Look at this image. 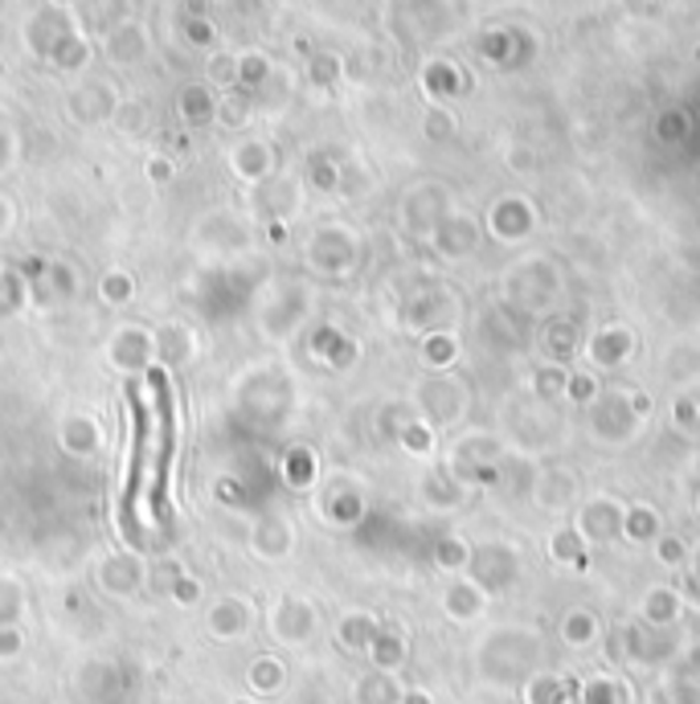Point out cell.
<instances>
[{"label":"cell","mask_w":700,"mask_h":704,"mask_svg":"<svg viewBox=\"0 0 700 704\" xmlns=\"http://www.w3.org/2000/svg\"><path fill=\"white\" fill-rule=\"evenodd\" d=\"M627 405L631 410H635V418H639V422H644V418H651V393H647V389H631L627 393Z\"/></svg>","instance_id":"f546056e"},{"label":"cell","mask_w":700,"mask_h":704,"mask_svg":"<svg viewBox=\"0 0 700 704\" xmlns=\"http://www.w3.org/2000/svg\"><path fill=\"white\" fill-rule=\"evenodd\" d=\"M659 136H664V140H680V136H685V116H680V111H668V116L659 119Z\"/></svg>","instance_id":"4dcf8cb0"},{"label":"cell","mask_w":700,"mask_h":704,"mask_svg":"<svg viewBox=\"0 0 700 704\" xmlns=\"http://www.w3.org/2000/svg\"><path fill=\"white\" fill-rule=\"evenodd\" d=\"M107 58L111 62H140L148 54V33L136 25V21H119L111 33H107Z\"/></svg>","instance_id":"ba28073f"},{"label":"cell","mask_w":700,"mask_h":704,"mask_svg":"<svg viewBox=\"0 0 700 704\" xmlns=\"http://www.w3.org/2000/svg\"><path fill=\"white\" fill-rule=\"evenodd\" d=\"M181 102H185V119H197V123H209V119H214L217 102L205 87H189Z\"/></svg>","instance_id":"ffe728a7"},{"label":"cell","mask_w":700,"mask_h":704,"mask_svg":"<svg viewBox=\"0 0 700 704\" xmlns=\"http://www.w3.org/2000/svg\"><path fill=\"white\" fill-rule=\"evenodd\" d=\"M623 517H627V508H623L618 500H611V496H594V500L582 503V512H578V524H573V529L582 532V541L602 545V541L623 537Z\"/></svg>","instance_id":"7a4b0ae2"},{"label":"cell","mask_w":700,"mask_h":704,"mask_svg":"<svg viewBox=\"0 0 700 704\" xmlns=\"http://www.w3.org/2000/svg\"><path fill=\"white\" fill-rule=\"evenodd\" d=\"M549 553H553V561H561V565H582V561H586V541H582V532L573 529V524H561V529H553V537H549Z\"/></svg>","instance_id":"4fadbf2b"},{"label":"cell","mask_w":700,"mask_h":704,"mask_svg":"<svg viewBox=\"0 0 700 704\" xmlns=\"http://www.w3.org/2000/svg\"><path fill=\"white\" fill-rule=\"evenodd\" d=\"M446 610L451 618H475L480 615V606H484V589L475 586V582H451L443 594Z\"/></svg>","instance_id":"7c38bea8"},{"label":"cell","mask_w":700,"mask_h":704,"mask_svg":"<svg viewBox=\"0 0 700 704\" xmlns=\"http://www.w3.org/2000/svg\"><path fill=\"white\" fill-rule=\"evenodd\" d=\"M566 377H570V369H566V365L545 360L532 381H537V393H541V398H561V393H566Z\"/></svg>","instance_id":"d6986e66"},{"label":"cell","mask_w":700,"mask_h":704,"mask_svg":"<svg viewBox=\"0 0 700 704\" xmlns=\"http://www.w3.org/2000/svg\"><path fill=\"white\" fill-rule=\"evenodd\" d=\"M599 393H602L599 377L586 373V369H570V377H566V398H570V402L594 405L599 402Z\"/></svg>","instance_id":"ac0fdd59"},{"label":"cell","mask_w":700,"mask_h":704,"mask_svg":"<svg viewBox=\"0 0 700 704\" xmlns=\"http://www.w3.org/2000/svg\"><path fill=\"white\" fill-rule=\"evenodd\" d=\"M656 557L664 561V565H685V561H688L685 541H680V537H668V532H664V537L656 541Z\"/></svg>","instance_id":"cb8c5ba5"},{"label":"cell","mask_w":700,"mask_h":704,"mask_svg":"<svg viewBox=\"0 0 700 704\" xmlns=\"http://www.w3.org/2000/svg\"><path fill=\"white\" fill-rule=\"evenodd\" d=\"M644 615L651 618V622H672V618L680 615V589L656 586L644 598Z\"/></svg>","instance_id":"2e32d148"},{"label":"cell","mask_w":700,"mask_h":704,"mask_svg":"<svg viewBox=\"0 0 700 704\" xmlns=\"http://www.w3.org/2000/svg\"><path fill=\"white\" fill-rule=\"evenodd\" d=\"M430 136H434V140H439V136H451V116L430 111Z\"/></svg>","instance_id":"1f68e13d"},{"label":"cell","mask_w":700,"mask_h":704,"mask_svg":"<svg viewBox=\"0 0 700 704\" xmlns=\"http://www.w3.org/2000/svg\"><path fill=\"white\" fill-rule=\"evenodd\" d=\"M271 169V148L267 144H243L234 152V173L246 176V181H262Z\"/></svg>","instance_id":"9a60e30c"},{"label":"cell","mask_w":700,"mask_h":704,"mask_svg":"<svg viewBox=\"0 0 700 704\" xmlns=\"http://www.w3.org/2000/svg\"><path fill=\"white\" fill-rule=\"evenodd\" d=\"M255 553H267V557H283L287 549H291V524L279 517H267L258 524V537H255Z\"/></svg>","instance_id":"5bb4252c"},{"label":"cell","mask_w":700,"mask_h":704,"mask_svg":"<svg viewBox=\"0 0 700 704\" xmlns=\"http://www.w3.org/2000/svg\"><path fill=\"white\" fill-rule=\"evenodd\" d=\"M62 434H78V443L71 446L74 455H90V451H95V426H90L86 418H71V422H66V431H62Z\"/></svg>","instance_id":"603a6c76"},{"label":"cell","mask_w":700,"mask_h":704,"mask_svg":"<svg viewBox=\"0 0 700 704\" xmlns=\"http://www.w3.org/2000/svg\"><path fill=\"white\" fill-rule=\"evenodd\" d=\"M537 488H532V500L549 508V512H566L573 500H578V479L570 472H541L532 479Z\"/></svg>","instance_id":"52a82bcc"},{"label":"cell","mask_w":700,"mask_h":704,"mask_svg":"<svg viewBox=\"0 0 700 704\" xmlns=\"http://www.w3.org/2000/svg\"><path fill=\"white\" fill-rule=\"evenodd\" d=\"M631 353H635V336H631V328H623V324H606V328H599L594 336L586 340V357L594 369H623L631 360Z\"/></svg>","instance_id":"3957f363"},{"label":"cell","mask_w":700,"mask_h":704,"mask_svg":"<svg viewBox=\"0 0 700 704\" xmlns=\"http://www.w3.org/2000/svg\"><path fill=\"white\" fill-rule=\"evenodd\" d=\"M418 402H422L430 422H455L467 410V393L459 389V381H427Z\"/></svg>","instance_id":"277c9868"},{"label":"cell","mask_w":700,"mask_h":704,"mask_svg":"<svg viewBox=\"0 0 700 704\" xmlns=\"http://www.w3.org/2000/svg\"><path fill=\"white\" fill-rule=\"evenodd\" d=\"M590 631H594V622L586 618V610H578V615L566 618V639H570V643H582V639H590Z\"/></svg>","instance_id":"4316f807"},{"label":"cell","mask_w":700,"mask_h":704,"mask_svg":"<svg viewBox=\"0 0 700 704\" xmlns=\"http://www.w3.org/2000/svg\"><path fill=\"white\" fill-rule=\"evenodd\" d=\"M672 422L680 426V431H692L700 422V402L692 398V393H676L672 398Z\"/></svg>","instance_id":"7402d4cb"},{"label":"cell","mask_w":700,"mask_h":704,"mask_svg":"<svg viewBox=\"0 0 700 704\" xmlns=\"http://www.w3.org/2000/svg\"><path fill=\"white\" fill-rule=\"evenodd\" d=\"M143 577V565L131 553H115V557H107L99 565V582L103 586H111L115 594H128V589L140 586Z\"/></svg>","instance_id":"30bf717a"},{"label":"cell","mask_w":700,"mask_h":704,"mask_svg":"<svg viewBox=\"0 0 700 704\" xmlns=\"http://www.w3.org/2000/svg\"><path fill=\"white\" fill-rule=\"evenodd\" d=\"M434 242L443 250L446 259H467L480 242V226H475L472 217H443L439 226H434Z\"/></svg>","instance_id":"5b68a950"},{"label":"cell","mask_w":700,"mask_h":704,"mask_svg":"<svg viewBox=\"0 0 700 704\" xmlns=\"http://www.w3.org/2000/svg\"><path fill=\"white\" fill-rule=\"evenodd\" d=\"M459 357V345L451 332H430L427 345H422V360L427 365H434V369H446V365H455Z\"/></svg>","instance_id":"e0dca14e"},{"label":"cell","mask_w":700,"mask_h":704,"mask_svg":"<svg viewBox=\"0 0 700 704\" xmlns=\"http://www.w3.org/2000/svg\"><path fill=\"white\" fill-rule=\"evenodd\" d=\"M401 443L410 446L414 455H430V446H434V438H430V431L422 426V422H414V418H410V426L401 431Z\"/></svg>","instance_id":"d4e9b609"},{"label":"cell","mask_w":700,"mask_h":704,"mask_svg":"<svg viewBox=\"0 0 700 704\" xmlns=\"http://www.w3.org/2000/svg\"><path fill=\"white\" fill-rule=\"evenodd\" d=\"M529 230H532L529 202H520V197H504V202H496V209H492V234H496V238H504V242H520Z\"/></svg>","instance_id":"8992f818"},{"label":"cell","mask_w":700,"mask_h":704,"mask_svg":"<svg viewBox=\"0 0 700 704\" xmlns=\"http://www.w3.org/2000/svg\"><path fill=\"white\" fill-rule=\"evenodd\" d=\"M467 570H472L475 586H480V589H504V586H513V577H516V570H520V561H516V549L513 545H500V541H492V545H472Z\"/></svg>","instance_id":"6da1fadb"},{"label":"cell","mask_w":700,"mask_h":704,"mask_svg":"<svg viewBox=\"0 0 700 704\" xmlns=\"http://www.w3.org/2000/svg\"><path fill=\"white\" fill-rule=\"evenodd\" d=\"M54 4H74V0H54Z\"/></svg>","instance_id":"e575fe53"},{"label":"cell","mask_w":700,"mask_h":704,"mask_svg":"<svg viewBox=\"0 0 700 704\" xmlns=\"http://www.w3.org/2000/svg\"><path fill=\"white\" fill-rule=\"evenodd\" d=\"M697 512H700V488H697Z\"/></svg>","instance_id":"d590c367"},{"label":"cell","mask_w":700,"mask_h":704,"mask_svg":"<svg viewBox=\"0 0 700 704\" xmlns=\"http://www.w3.org/2000/svg\"><path fill=\"white\" fill-rule=\"evenodd\" d=\"M119 128L123 131H143V107L140 102H119Z\"/></svg>","instance_id":"83f0119b"},{"label":"cell","mask_w":700,"mask_h":704,"mask_svg":"<svg viewBox=\"0 0 700 704\" xmlns=\"http://www.w3.org/2000/svg\"><path fill=\"white\" fill-rule=\"evenodd\" d=\"M623 537L635 545H656L664 537V517H659L651 503H631L627 517H623Z\"/></svg>","instance_id":"9c48e42d"},{"label":"cell","mask_w":700,"mask_h":704,"mask_svg":"<svg viewBox=\"0 0 700 704\" xmlns=\"http://www.w3.org/2000/svg\"><path fill=\"white\" fill-rule=\"evenodd\" d=\"M439 565H446V570H467V557H472V545L467 541H459V537H443L439 541Z\"/></svg>","instance_id":"44dd1931"},{"label":"cell","mask_w":700,"mask_h":704,"mask_svg":"<svg viewBox=\"0 0 700 704\" xmlns=\"http://www.w3.org/2000/svg\"><path fill=\"white\" fill-rule=\"evenodd\" d=\"M430 90H434V95H455L459 90V78H455V71H451V66H439V62H434V66H430Z\"/></svg>","instance_id":"484cf974"},{"label":"cell","mask_w":700,"mask_h":704,"mask_svg":"<svg viewBox=\"0 0 700 704\" xmlns=\"http://www.w3.org/2000/svg\"><path fill=\"white\" fill-rule=\"evenodd\" d=\"M578 348V324L573 319H549L545 324V360L553 365H566Z\"/></svg>","instance_id":"8fae6325"},{"label":"cell","mask_w":700,"mask_h":704,"mask_svg":"<svg viewBox=\"0 0 700 704\" xmlns=\"http://www.w3.org/2000/svg\"><path fill=\"white\" fill-rule=\"evenodd\" d=\"M148 173H152V181H169L172 164H169V160H152V164H148Z\"/></svg>","instance_id":"d6a6232c"},{"label":"cell","mask_w":700,"mask_h":704,"mask_svg":"<svg viewBox=\"0 0 700 704\" xmlns=\"http://www.w3.org/2000/svg\"><path fill=\"white\" fill-rule=\"evenodd\" d=\"M131 291L136 288H131L123 274H111V279H107V288H103V295H107L111 303H123V300H131Z\"/></svg>","instance_id":"f1b7e54d"},{"label":"cell","mask_w":700,"mask_h":704,"mask_svg":"<svg viewBox=\"0 0 700 704\" xmlns=\"http://www.w3.org/2000/svg\"><path fill=\"white\" fill-rule=\"evenodd\" d=\"M692 582H700V545L692 549Z\"/></svg>","instance_id":"836d02e7"}]
</instances>
